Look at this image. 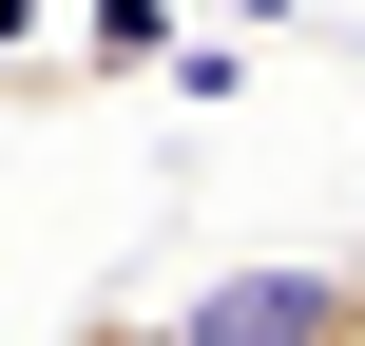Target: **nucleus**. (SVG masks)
<instances>
[{
  "mask_svg": "<svg viewBox=\"0 0 365 346\" xmlns=\"http://www.w3.org/2000/svg\"><path fill=\"white\" fill-rule=\"evenodd\" d=\"M58 346H173V308H77Z\"/></svg>",
  "mask_w": 365,
  "mask_h": 346,
  "instance_id": "2",
  "label": "nucleus"
},
{
  "mask_svg": "<svg viewBox=\"0 0 365 346\" xmlns=\"http://www.w3.org/2000/svg\"><path fill=\"white\" fill-rule=\"evenodd\" d=\"M327 289H346V270H250V289H192V308H173V346H308V327H327Z\"/></svg>",
  "mask_w": 365,
  "mask_h": 346,
  "instance_id": "1",
  "label": "nucleus"
},
{
  "mask_svg": "<svg viewBox=\"0 0 365 346\" xmlns=\"http://www.w3.org/2000/svg\"><path fill=\"white\" fill-rule=\"evenodd\" d=\"M308 346H365V270H346V289H327V327H308Z\"/></svg>",
  "mask_w": 365,
  "mask_h": 346,
  "instance_id": "3",
  "label": "nucleus"
}]
</instances>
